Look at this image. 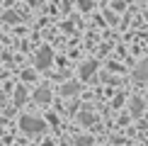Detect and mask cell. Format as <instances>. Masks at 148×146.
<instances>
[{"mask_svg":"<svg viewBox=\"0 0 148 146\" xmlns=\"http://www.w3.org/2000/svg\"><path fill=\"white\" fill-rule=\"evenodd\" d=\"M61 93H63V95H73V93H78V83H66L63 88H61Z\"/></svg>","mask_w":148,"mask_h":146,"instance_id":"obj_6","label":"cell"},{"mask_svg":"<svg viewBox=\"0 0 148 146\" xmlns=\"http://www.w3.org/2000/svg\"><path fill=\"white\" fill-rule=\"evenodd\" d=\"M51 61H53V51L49 46H44V49H39V54H36V61H34V66L36 68H49V66H51Z\"/></svg>","mask_w":148,"mask_h":146,"instance_id":"obj_2","label":"cell"},{"mask_svg":"<svg viewBox=\"0 0 148 146\" xmlns=\"http://www.w3.org/2000/svg\"><path fill=\"white\" fill-rule=\"evenodd\" d=\"M5 20H8V22H17V15H15V12H8V15H5Z\"/></svg>","mask_w":148,"mask_h":146,"instance_id":"obj_11","label":"cell"},{"mask_svg":"<svg viewBox=\"0 0 148 146\" xmlns=\"http://www.w3.org/2000/svg\"><path fill=\"white\" fill-rule=\"evenodd\" d=\"M0 124H3V117H0Z\"/></svg>","mask_w":148,"mask_h":146,"instance_id":"obj_12","label":"cell"},{"mask_svg":"<svg viewBox=\"0 0 148 146\" xmlns=\"http://www.w3.org/2000/svg\"><path fill=\"white\" fill-rule=\"evenodd\" d=\"M80 122H83V124L85 127H88V124H92V122H95V117H92V114L90 112H80V117H78Z\"/></svg>","mask_w":148,"mask_h":146,"instance_id":"obj_8","label":"cell"},{"mask_svg":"<svg viewBox=\"0 0 148 146\" xmlns=\"http://www.w3.org/2000/svg\"><path fill=\"white\" fill-rule=\"evenodd\" d=\"M24 100H27V93H24V88H17V93H15V105H22Z\"/></svg>","mask_w":148,"mask_h":146,"instance_id":"obj_7","label":"cell"},{"mask_svg":"<svg viewBox=\"0 0 148 146\" xmlns=\"http://www.w3.org/2000/svg\"><path fill=\"white\" fill-rule=\"evenodd\" d=\"M90 144H92L90 136H80V139H75V146H90Z\"/></svg>","mask_w":148,"mask_h":146,"instance_id":"obj_9","label":"cell"},{"mask_svg":"<svg viewBox=\"0 0 148 146\" xmlns=\"http://www.w3.org/2000/svg\"><path fill=\"white\" fill-rule=\"evenodd\" d=\"M97 71V61H88L85 66H80V78H90Z\"/></svg>","mask_w":148,"mask_h":146,"instance_id":"obj_4","label":"cell"},{"mask_svg":"<svg viewBox=\"0 0 148 146\" xmlns=\"http://www.w3.org/2000/svg\"><path fill=\"white\" fill-rule=\"evenodd\" d=\"M20 127L24 132H29V134H34V132H44V119H39V117H22L20 119Z\"/></svg>","mask_w":148,"mask_h":146,"instance_id":"obj_1","label":"cell"},{"mask_svg":"<svg viewBox=\"0 0 148 146\" xmlns=\"http://www.w3.org/2000/svg\"><path fill=\"white\" fill-rule=\"evenodd\" d=\"M34 100H36V102H41V105H46V102L51 100V93H49L46 88H39V90L34 93Z\"/></svg>","mask_w":148,"mask_h":146,"instance_id":"obj_5","label":"cell"},{"mask_svg":"<svg viewBox=\"0 0 148 146\" xmlns=\"http://www.w3.org/2000/svg\"><path fill=\"white\" fill-rule=\"evenodd\" d=\"M143 110V102H138V100H134V112H141Z\"/></svg>","mask_w":148,"mask_h":146,"instance_id":"obj_10","label":"cell"},{"mask_svg":"<svg viewBox=\"0 0 148 146\" xmlns=\"http://www.w3.org/2000/svg\"><path fill=\"white\" fill-rule=\"evenodd\" d=\"M136 78H138V81H146V83H148V59H143V61L136 66Z\"/></svg>","mask_w":148,"mask_h":146,"instance_id":"obj_3","label":"cell"}]
</instances>
